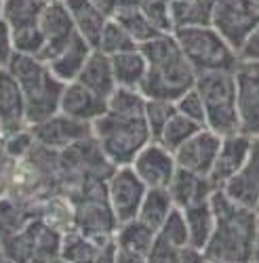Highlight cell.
Segmentation results:
<instances>
[{
    "instance_id": "1",
    "label": "cell",
    "mask_w": 259,
    "mask_h": 263,
    "mask_svg": "<svg viewBox=\"0 0 259 263\" xmlns=\"http://www.w3.org/2000/svg\"><path fill=\"white\" fill-rule=\"evenodd\" d=\"M215 230L205 247L209 263H251L259 215L253 209L236 204L219 187L211 196Z\"/></svg>"
},
{
    "instance_id": "2",
    "label": "cell",
    "mask_w": 259,
    "mask_h": 263,
    "mask_svg": "<svg viewBox=\"0 0 259 263\" xmlns=\"http://www.w3.org/2000/svg\"><path fill=\"white\" fill-rule=\"evenodd\" d=\"M147 61V72L139 84V93L145 99L177 101L196 86L198 72L181 53L173 34H160L139 45Z\"/></svg>"
},
{
    "instance_id": "3",
    "label": "cell",
    "mask_w": 259,
    "mask_h": 263,
    "mask_svg": "<svg viewBox=\"0 0 259 263\" xmlns=\"http://www.w3.org/2000/svg\"><path fill=\"white\" fill-rule=\"evenodd\" d=\"M7 70L15 76L21 86L28 109V124L36 126L59 114V103L66 84L51 74L45 61L32 55L15 53Z\"/></svg>"
},
{
    "instance_id": "4",
    "label": "cell",
    "mask_w": 259,
    "mask_h": 263,
    "mask_svg": "<svg viewBox=\"0 0 259 263\" xmlns=\"http://www.w3.org/2000/svg\"><path fill=\"white\" fill-rule=\"evenodd\" d=\"M93 139L99 143L107 162L118 166H131L135 156L154 141L145 114H116L105 112L95 122H91Z\"/></svg>"
},
{
    "instance_id": "5",
    "label": "cell",
    "mask_w": 259,
    "mask_h": 263,
    "mask_svg": "<svg viewBox=\"0 0 259 263\" xmlns=\"http://www.w3.org/2000/svg\"><path fill=\"white\" fill-rule=\"evenodd\" d=\"M181 53L198 74L202 72H234L240 57L221 34L209 26H183L173 32Z\"/></svg>"
},
{
    "instance_id": "6",
    "label": "cell",
    "mask_w": 259,
    "mask_h": 263,
    "mask_svg": "<svg viewBox=\"0 0 259 263\" xmlns=\"http://www.w3.org/2000/svg\"><path fill=\"white\" fill-rule=\"evenodd\" d=\"M194 89L198 91L205 103L207 128L219 137L240 133L234 72H202L198 74Z\"/></svg>"
},
{
    "instance_id": "7",
    "label": "cell",
    "mask_w": 259,
    "mask_h": 263,
    "mask_svg": "<svg viewBox=\"0 0 259 263\" xmlns=\"http://www.w3.org/2000/svg\"><path fill=\"white\" fill-rule=\"evenodd\" d=\"M76 230L97 247L114 240L118 232L116 215L107 200V190L101 181H86L80 192V200L74 202Z\"/></svg>"
},
{
    "instance_id": "8",
    "label": "cell",
    "mask_w": 259,
    "mask_h": 263,
    "mask_svg": "<svg viewBox=\"0 0 259 263\" xmlns=\"http://www.w3.org/2000/svg\"><path fill=\"white\" fill-rule=\"evenodd\" d=\"M211 26L236 53H240L247 40L259 28V3L257 0H217L211 13Z\"/></svg>"
},
{
    "instance_id": "9",
    "label": "cell",
    "mask_w": 259,
    "mask_h": 263,
    "mask_svg": "<svg viewBox=\"0 0 259 263\" xmlns=\"http://www.w3.org/2000/svg\"><path fill=\"white\" fill-rule=\"evenodd\" d=\"M105 190H107V200H110V206L116 215L118 226L137 219L141 202L147 194V187L135 175L133 166L114 168L110 179L105 183Z\"/></svg>"
},
{
    "instance_id": "10",
    "label": "cell",
    "mask_w": 259,
    "mask_h": 263,
    "mask_svg": "<svg viewBox=\"0 0 259 263\" xmlns=\"http://www.w3.org/2000/svg\"><path fill=\"white\" fill-rule=\"evenodd\" d=\"M236 76V105H238L240 133L259 137V63L240 61Z\"/></svg>"
},
{
    "instance_id": "11",
    "label": "cell",
    "mask_w": 259,
    "mask_h": 263,
    "mask_svg": "<svg viewBox=\"0 0 259 263\" xmlns=\"http://www.w3.org/2000/svg\"><path fill=\"white\" fill-rule=\"evenodd\" d=\"M131 166L147 190H166L177 171L175 154L158 141H150L135 156Z\"/></svg>"
},
{
    "instance_id": "12",
    "label": "cell",
    "mask_w": 259,
    "mask_h": 263,
    "mask_svg": "<svg viewBox=\"0 0 259 263\" xmlns=\"http://www.w3.org/2000/svg\"><path fill=\"white\" fill-rule=\"evenodd\" d=\"M36 143L47 149H68L70 145L93 137L91 122H82L66 114H55L53 118L40 122L32 128Z\"/></svg>"
},
{
    "instance_id": "13",
    "label": "cell",
    "mask_w": 259,
    "mask_h": 263,
    "mask_svg": "<svg viewBox=\"0 0 259 263\" xmlns=\"http://www.w3.org/2000/svg\"><path fill=\"white\" fill-rule=\"evenodd\" d=\"M219 145L221 137L213 133L211 128H202L175 152V162L183 171L196 173L200 177H209L215 158L219 154Z\"/></svg>"
},
{
    "instance_id": "14",
    "label": "cell",
    "mask_w": 259,
    "mask_h": 263,
    "mask_svg": "<svg viewBox=\"0 0 259 263\" xmlns=\"http://www.w3.org/2000/svg\"><path fill=\"white\" fill-rule=\"evenodd\" d=\"M28 109L21 86L15 76L5 68L0 70V135L9 137L26 130Z\"/></svg>"
},
{
    "instance_id": "15",
    "label": "cell",
    "mask_w": 259,
    "mask_h": 263,
    "mask_svg": "<svg viewBox=\"0 0 259 263\" xmlns=\"http://www.w3.org/2000/svg\"><path fill=\"white\" fill-rule=\"evenodd\" d=\"M251 145H253V137H249L245 133H234V135L221 137L219 154L215 158L209 179L217 187H224L234 175L245 166V162L251 154Z\"/></svg>"
},
{
    "instance_id": "16",
    "label": "cell",
    "mask_w": 259,
    "mask_h": 263,
    "mask_svg": "<svg viewBox=\"0 0 259 263\" xmlns=\"http://www.w3.org/2000/svg\"><path fill=\"white\" fill-rule=\"evenodd\" d=\"M221 190L236 204H243V206L255 211V206L259 202V137L253 139L251 154H249L245 166L236 173Z\"/></svg>"
},
{
    "instance_id": "17",
    "label": "cell",
    "mask_w": 259,
    "mask_h": 263,
    "mask_svg": "<svg viewBox=\"0 0 259 263\" xmlns=\"http://www.w3.org/2000/svg\"><path fill=\"white\" fill-rule=\"evenodd\" d=\"M59 112L70 118L82 120V122H95L99 116L107 112V101L97 97L93 91H89L78 80L66 84L59 103Z\"/></svg>"
},
{
    "instance_id": "18",
    "label": "cell",
    "mask_w": 259,
    "mask_h": 263,
    "mask_svg": "<svg viewBox=\"0 0 259 263\" xmlns=\"http://www.w3.org/2000/svg\"><path fill=\"white\" fill-rule=\"evenodd\" d=\"M166 190H169L171 198H173V204L183 211L190 204L211 200L213 192L219 190V187L215 185L209 177H200V175H196V173H190V171H183V168L177 166L175 175H173V181Z\"/></svg>"
},
{
    "instance_id": "19",
    "label": "cell",
    "mask_w": 259,
    "mask_h": 263,
    "mask_svg": "<svg viewBox=\"0 0 259 263\" xmlns=\"http://www.w3.org/2000/svg\"><path fill=\"white\" fill-rule=\"evenodd\" d=\"M93 51L95 49L76 32L74 38L70 40V45L63 49L53 61H49L47 65H49L51 74L57 80H61L63 84H70V82L78 80L82 68L86 65V61H89V57H91Z\"/></svg>"
},
{
    "instance_id": "20",
    "label": "cell",
    "mask_w": 259,
    "mask_h": 263,
    "mask_svg": "<svg viewBox=\"0 0 259 263\" xmlns=\"http://www.w3.org/2000/svg\"><path fill=\"white\" fill-rule=\"evenodd\" d=\"M78 82L84 84L89 91H93L97 97L101 99H110L114 95L116 86V78H114V70H112V61L105 53L101 51H93L86 65L82 68Z\"/></svg>"
},
{
    "instance_id": "21",
    "label": "cell",
    "mask_w": 259,
    "mask_h": 263,
    "mask_svg": "<svg viewBox=\"0 0 259 263\" xmlns=\"http://www.w3.org/2000/svg\"><path fill=\"white\" fill-rule=\"evenodd\" d=\"M66 9L76 26V32L89 42L93 49L99 47L101 34L105 28V17L103 13L91 3V0H66Z\"/></svg>"
},
{
    "instance_id": "22",
    "label": "cell",
    "mask_w": 259,
    "mask_h": 263,
    "mask_svg": "<svg viewBox=\"0 0 259 263\" xmlns=\"http://www.w3.org/2000/svg\"><path fill=\"white\" fill-rule=\"evenodd\" d=\"M110 61H112L116 86L139 91V84L143 82L145 72H147V61H145L143 53H141L139 49L124 51V53L112 55Z\"/></svg>"
},
{
    "instance_id": "23",
    "label": "cell",
    "mask_w": 259,
    "mask_h": 263,
    "mask_svg": "<svg viewBox=\"0 0 259 263\" xmlns=\"http://www.w3.org/2000/svg\"><path fill=\"white\" fill-rule=\"evenodd\" d=\"M183 217H186V226H188V234H190V247L205 251L207 242L213 236V230H215V215L211 209V200L186 206Z\"/></svg>"
},
{
    "instance_id": "24",
    "label": "cell",
    "mask_w": 259,
    "mask_h": 263,
    "mask_svg": "<svg viewBox=\"0 0 259 263\" xmlns=\"http://www.w3.org/2000/svg\"><path fill=\"white\" fill-rule=\"evenodd\" d=\"M158 232L152 230L150 226H145L139 219H133V221H126L122 226H118V232L114 236L118 249L128 251V253H137L147 257L152 253L154 245H156Z\"/></svg>"
},
{
    "instance_id": "25",
    "label": "cell",
    "mask_w": 259,
    "mask_h": 263,
    "mask_svg": "<svg viewBox=\"0 0 259 263\" xmlns=\"http://www.w3.org/2000/svg\"><path fill=\"white\" fill-rule=\"evenodd\" d=\"M173 209H175V204H173V198H171L169 190H147L137 219L158 232Z\"/></svg>"
},
{
    "instance_id": "26",
    "label": "cell",
    "mask_w": 259,
    "mask_h": 263,
    "mask_svg": "<svg viewBox=\"0 0 259 263\" xmlns=\"http://www.w3.org/2000/svg\"><path fill=\"white\" fill-rule=\"evenodd\" d=\"M116 21L131 34V38L137 42V45H143V42L152 40L156 36H160V32L150 24V19L143 15V11L135 5H126L122 3L116 11Z\"/></svg>"
},
{
    "instance_id": "27",
    "label": "cell",
    "mask_w": 259,
    "mask_h": 263,
    "mask_svg": "<svg viewBox=\"0 0 259 263\" xmlns=\"http://www.w3.org/2000/svg\"><path fill=\"white\" fill-rule=\"evenodd\" d=\"M202 128H207V126H202V124H198V122H194V120H190L188 116H183V114H175L169 122H166V126L162 128V133H160V137L156 139L158 143H162L166 149H171L173 154L190 139V137H194L198 133V130H202Z\"/></svg>"
},
{
    "instance_id": "28",
    "label": "cell",
    "mask_w": 259,
    "mask_h": 263,
    "mask_svg": "<svg viewBox=\"0 0 259 263\" xmlns=\"http://www.w3.org/2000/svg\"><path fill=\"white\" fill-rule=\"evenodd\" d=\"M97 245L86 236H82L78 230L68 232L61 238V253L59 259L66 263H93L97 255Z\"/></svg>"
},
{
    "instance_id": "29",
    "label": "cell",
    "mask_w": 259,
    "mask_h": 263,
    "mask_svg": "<svg viewBox=\"0 0 259 263\" xmlns=\"http://www.w3.org/2000/svg\"><path fill=\"white\" fill-rule=\"evenodd\" d=\"M147 263H209L205 253L194 247H171L158 242L147 255Z\"/></svg>"
},
{
    "instance_id": "30",
    "label": "cell",
    "mask_w": 259,
    "mask_h": 263,
    "mask_svg": "<svg viewBox=\"0 0 259 263\" xmlns=\"http://www.w3.org/2000/svg\"><path fill=\"white\" fill-rule=\"evenodd\" d=\"M133 49H139V45L116 19H112V21L105 24L103 34H101V42H99V47L95 51H101L107 57H112V55H118V53H124V51H133Z\"/></svg>"
},
{
    "instance_id": "31",
    "label": "cell",
    "mask_w": 259,
    "mask_h": 263,
    "mask_svg": "<svg viewBox=\"0 0 259 263\" xmlns=\"http://www.w3.org/2000/svg\"><path fill=\"white\" fill-rule=\"evenodd\" d=\"M158 242L171 245V247H190V234L186 226V217L181 209H173L171 215L166 217V221L158 230Z\"/></svg>"
},
{
    "instance_id": "32",
    "label": "cell",
    "mask_w": 259,
    "mask_h": 263,
    "mask_svg": "<svg viewBox=\"0 0 259 263\" xmlns=\"http://www.w3.org/2000/svg\"><path fill=\"white\" fill-rule=\"evenodd\" d=\"M175 114H177L175 101H164V99H147L145 101V120H147L150 133H152L154 141L160 137L162 128Z\"/></svg>"
},
{
    "instance_id": "33",
    "label": "cell",
    "mask_w": 259,
    "mask_h": 263,
    "mask_svg": "<svg viewBox=\"0 0 259 263\" xmlns=\"http://www.w3.org/2000/svg\"><path fill=\"white\" fill-rule=\"evenodd\" d=\"M175 107H177V112L188 116L190 120L194 122H198L202 126H207V112H205V103H202V97L198 95L196 89H192L188 91L183 97H179L175 101Z\"/></svg>"
},
{
    "instance_id": "34",
    "label": "cell",
    "mask_w": 259,
    "mask_h": 263,
    "mask_svg": "<svg viewBox=\"0 0 259 263\" xmlns=\"http://www.w3.org/2000/svg\"><path fill=\"white\" fill-rule=\"evenodd\" d=\"M15 55V45H13V32L7 21H0V70L9 68V63Z\"/></svg>"
},
{
    "instance_id": "35",
    "label": "cell",
    "mask_w": 259,
    "mask_h": 263,
    "mask_svg": "<svg viewBox=\"0 0 259 263\" xmlns=\"http://www.w3.org/2000/svg\"><path fill=\"white\" fill-rule=\"evenodd\" d=\"M15 175V158L5 149V143H0V194H5L7 187L13 183Z\"/></svg>"
},
{
    "instance_id": "36",
    "label": "cell",
    "mask_w": 259,
    "mask_h": 263,
    "mask_svg": "<svg viewBox=\"0 0 259 263\" xmlns=\"http://www.w3.org/2000/svg\"><path fill=\"white\" fill-rule=\"evenodd\" d=\"M118 261V245L116 240H110L97 249V255L93 259V263H116Z\"/></svg>"
},
{
    "instance_id": "37",
    "label": "cell",
    "mask_w": 259,
    "mask_h": 263,
    "mask_svg": "<svg viewBox=\"0 0 259 263\" xmlns=\"http://www.w3.org/2000/svg\"><path fill=\"white\" fill-rule=\"evenodd\" d=\"M238 57H240V61H257V63H259V28H257V32L247 40V45L240 49Z\"/></svg>"
},
{
    "instance_id": "38",
    "label": "cell",
    "mask_w": 259,
    "mask_h": 263,
    "mask_svg": "<svg viewBox=\"0 0 259 263\" xmlns=\"http://www.w3.org/2000/svg\"><path fill=\"white\" fill-rule=\"evenodd\" d=\"M116 263H147V257L118 249V261H116Z\"/></svg>"
},
{
    "instance_id": "39",
    "label": "cell",
    "mask_w": 259,
    "mask_h": 263,
    "mask_svg": "<svg viewBox=\"0 0 259 263\" xmlns=\"http://www.w3.org/2000/svg\"><path fill=\"white\" fill-rule=\"evenodd\" d=\"M259 263V219H257V230H255V242H253V261Z\"/></svg>"
},
{
    "instance_id": "40",
    "label": "cell",
    "mask_w": 259,
    "mask_h": 263,
    "mask_svg": "<svg viewBox=\"0 0 259 263\" xmlns=\"http://www.w3.org/2000/svg\"><path fill=\"white\" fill-rule=\"evenodd\" d=\"M7 259V253H5V245H3V238H0V263Z\"/></svg>"
},
{
    "instance_id": "41",
    "label": "cell",
    "mask_w": 259,
    "mask_h": 263,
    "mask_svg": "<svg viewBox=\"0 0 259 263\" xmlns=\"http://www.w3.org/2000/svg\"><path fill=\"white\" fill-rule=\"evenodd\" d=\"M255 213H257V215H259V202H257V206H255Z\"/></svg>"
},
{
    "instance_id": "42",
    "label": "cell",
    "mask_w": 259,
    "mask_h": 263,
    "mask_svg": "<svg viewBox=\"0 0 259 263\" xmlns=\"http://www.w3.org/2000/svg\"><path fill=\"white\" fill-rule=\"evenodd\" d=\"M3 263H13V261H9V259H5V261H3Z\"/></svg>"
},
{
    "instance_id": "43",
    "label": "cell",
    "mask_w": 259,
    "mask_h": 263,
    "mask_svg": "<svg viewBox=\"0 0 259 263\" xmlns=\"http://www.w3.org/2000/svg\"><path fill=\"white\" fill-rule=\"evenodd\" d=\"M0 7H3V3H0Z\"/></svg>"
},
{
    "instance_id": "44",
    "label": "cell",
    "mask_w": 259,
    "mask_h": 263,
    "mask_svg": "<svg viewBox=\"0 0 259 263\" xmlns=\"http://www.w3.org/2000/svg\"><path fill=\"white\" fill-rule=\"evenodd\" d=\"M257 3H259V0H257Z\"/></svg>"
}]
</instances>
